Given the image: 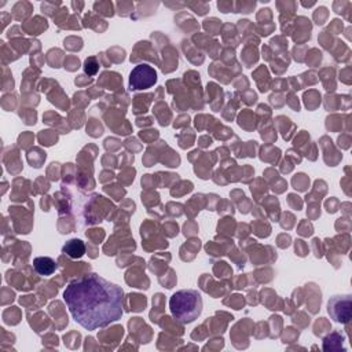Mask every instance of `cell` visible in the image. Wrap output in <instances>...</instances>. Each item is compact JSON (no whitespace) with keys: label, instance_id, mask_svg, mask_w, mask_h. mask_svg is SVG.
<instances>
[{"label":"cell","instance_id":"cell-5","mask_svg":"<svg viewBox=\"0 0 352 352\" xmlns=\"http://www.w3.org/2000/svg\"><path fill=\"white\" fill-rule=\"evenodd\" d=\"M33 268L34 271L41 276H50L56 270V263L54 258L48 256H40L33 260Z\"/></svg>","mask_w":352,"mask_h":352},{"label":"cell","instance_id":"cell-4","mask_svg":"<svg viewBox=\"0 0 352 352\" xmlns=\"http://www.w3.org/2000/svg\"><path fill=\"white\" fill-rule=\"evenodd\" d=\"M327 312L334 322L348 323L352 318V296H333L327 302Z\"/></svg>","mask_w":352,"mask_h":352},{"label":"cell","instance_id":"cell-3","mask_svg":"<svg viewBox=\"0 0 352 352\" xmlns=\"http://www.w3.org/2000/svg\"><path fill=\"white\" fill-rule=\"evenodd\" d=\"M157 82V72L147 63L136 65L129 74V89L143 91L151 88Z\"/></svg>","mask_w":352,"mask_h":352},{"label":"cell","instance_id":"cell-2","mask_svg":"<svg viewBox=\"0 0 352 352\" xmlns=\"http://www.w3.org/2000/svg\"><path fill=\"white\" fill-rule=\"evenodd\" d=\"M202 296L195 289H182L169 298V309L179 323H191L202 312Z\"/></svg>","mask_w":352,"mask_h":352},{"label":"cell","instance_id":"cell-1","mask_svg":"<svg viewBox=\"0 0 352 352\" xmlns=\"http://www.w3.org/2000/svg\"><path fill=\"white\" fill-rule=\"evenodd\" d=\"M122 300V289L96 272L73 279L63 290V301L69 312L88 331L121 319Z\"/></svg>","mask_w":352,"mask_h":352},{"label":"cell","instance_id":"cell-6","mask_svg":"<svg viewBox=\"0 0 352 352\" xmlns=\"http://www.w3.org/2000/svg\"><path fill=\"white\" fill-rule=\"evenodd\" d=\"M62 252H63L65 254H67L69 257H72V258H80V257H82L84 253H85V245H84V242H82L81 239L74 238V239L67 241V242L63 245Z\"/></svg>","mask_w":352,"mask_h":352},{"label":"cell","instance_id":"cell-7","mask_svg":"<svg viewBox=\"0 0 352 352\" xmlns=\"http://www.w3.org/2000/svg\"><path fill=\"white\" fill-rule=\"evenodd\" d=\"M323 351H345L344 337L337 331L329 334L323 340Z\"/></svg>","mask_w":352,"mask_h":352}]
</instances>
